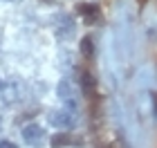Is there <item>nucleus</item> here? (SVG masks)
Returning <instances> with one entry per match:
<instances>
[{
    "instance_id": "nucleus-6",
    "label": "nucleus",
    "mask_w": 157,
    "mask_h": 148,
    "mask_svg": "<svg viewBox=\"0 0 157 148\" xmlns=\"http://www.w3.org/2000/svg\"><path fill=\"white\" fill-rule=\"evenodd\" d=\"M70 144H72V139H70V135H65V132L52 137V146L54 148H63V146H70Z\"/></svg>"
},
{
    "instance_id": "nucleus-7",
    "label": "nucleus",
    "mask_w": 157,
    "mask_h": 148,
    "mask_svg": "<svg viewBox=\"0 0 157 148\" xmlns=\"http://www.w3.org/2000/svg\"><path fill=\"white\" fill-rule=\"evenodd\" d=\"M0 148H18L13 142H7V139H0Z\"/></svg>"
},
{
    "instance_id": "nucleus-8",
    "label": "nucleus",
    "mask_w": 157,
    "mask_h": 148,
    "mask_svg": "<svg viewBox=\"0 0 157 148\" xmlns=\"http://www.w3.org/2000/svg\"><path fill=\"white\" fill-rule=\"evenodd\" d=\"M7 2H18V0H7Z\"/></svg>"
},
{
    "instance_id": "nucleus-3",
    "label": "nucleus",
    "mask_w": 157,
    "mask_h": 148,
    "mask_svg": "<svg viewBox=\"0 0 157 148\" xmlns=\"http://www.w3.org/2000/svg\"><path fill=\"white\" fill-rule=\"evenodd\" d=\"M52 123L59 126V128H72V126H74V115H72V112H67V110L56 112L54 119H52Z\"/></svg>"
},
{
    "instance_id": "nucleus-2",
    "label": "nucleus",
    "mask_w": 157,
    "mask_h": 148,
    "mask_svg": "<svg viewBox=\"0 0 157 148\" xmlns=\"http://www.w3.org/2000/svg\"><path fill=\"white\" fill-rule=\"evenodd\" d=\"M81 88L88 99H97L99 97V85H97V76L90 67H83L81 70Z\"/></svg>"
},
{
    "instance_id": "nucleus-4",
    "label": "nucleus",
    "mask_w": 157,
    "mask_h": 148,
    "mask_svg": "<svg viewBox=\"0 0 157 148\" xmlns=\"http://www.w3.org/2000/svg\"><path fill=\"white\" fill-rule=\"evenodd\" d=\"M78 9H81V16L85 18V23H94L99 18V7L97 5H81Z\"/></svg>"
},
{
    "instance_id": "nucleus-5",
    "label": "nucleus",
    "mask_w": 157,
    "mask_h": 148,
    "mask_svg": "<svg viewBox=\"0 0 157 148\" xmlns=\"http://www.w3.org/2000/svg\"><path fill=\"white\" fill-rule=\"evenodd\" d=\"M81 54L85 61H92L94 59V40H92V36H85L81 40Z\"/></svg>"
},
{
    "instance_id": "nucleus-9",
    "label": "nucleus",
    "mask_w": 157,
    "mask_h": 148,
    "mask_svg": "<svg viewBox=\"0 0 157 148\" xmlns=\"http://www.w3.org/2000/svg\"><path fill=\"white\" fill-rule=\"evenodd\" d=\"M0 88H2V83H0Z\"/></svg>"
},
{
    "instance_id": "nucleus-10",
    "label": "nucleus",
    "mask_w": 157,
    "mask_h": 148,
    "mask_svg": "<svg viewBox=\"0 0 157 148\" xmlns=\"http://www.w3.org/2000/svg\"><path fill=\"white\" fill-rule=\"evenodd\" d=\"M0 123H2V121H0Z\"/></svg>"
},
{
    "instance_id": "nucleus-1",
    "label": "nucleus",
    "mask_w": 157,
    "mask_h": 148,
    "mask_svg": "<svg viewBox=\"0 0 157 148\" xmlns=\"http://www.w3.org/2000/svg\"><path fill=\"white\" fill-rule=\"evenodd\" d=\"M45 130L40 128L38 123H27L25 128H23V139H25V144H29V146H43L45 144Z\"/></svg>"
}]
</instances>
